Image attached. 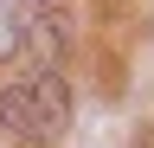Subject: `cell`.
<instances>
[{
	"label": "cell",
	"mask_w": 154,
	"mask_h": 148,
	"mask_svg": "<svg viewBox=\"0 0 154 148\" xmlns=\"http://www.w3.org/2000/svg\"><path fill=\"white\" fill-rule=\"evenodd\" d=\"M71 122V84L58 77V65H38L32 77H19L0 90V129L13 142H58Z\"/></svg>",
	"instance_id": "obj_1"
},
{
	"label": "cell",
	"mask_w": 154,
	"mask_h": 148,
	"mask_svg": "<svg viewBox=\"0 0 154 148\" xmlns=\"http://www.w3.org/2000/svg\"><path fill=\"white\" fill-rule=\"evenodd\" d=\"M32 39V20H26V0H0V58H19V45Z\"/></svg>",
	"instance_id": "obj_2"
}]
</instances>
